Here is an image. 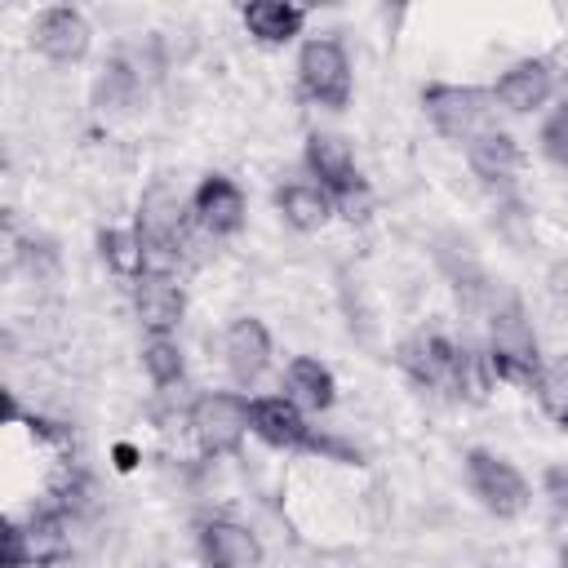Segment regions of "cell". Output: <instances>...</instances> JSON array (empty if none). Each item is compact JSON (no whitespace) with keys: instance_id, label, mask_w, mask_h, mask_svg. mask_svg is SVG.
Masks as SVG:
<instances>
[{"instance_id":"4","label":"cell","mask_w":568,"mask_h":568,"mask_svg":"<svg viewBox=\"0 0 568 568\" xmlns=\"http://www.w3.org/2000/svg\"><path fill=\"white\" fill-rule=\"evenodd\" d=\"M297 80H302V93L311 102L342 111L351 102V58H346L342 40H333V36L306 40L297 53Z\"/></svg>"},{"instance_id":"7","label":"cell","mask_w":568,"mask_h":568,"mask_svg":"<svg viewBox=\"0 0 568 568\" xmlns=\"http://www.w3.org/2000/svg\"><path fill=\"white\" fill-rule=\"evenodd\" d=\"M248 430L271 448H306L311 426L293 395H253L248 399Z\"/></svg>"},{"instance_id":"15","label":"cell","mask_w":568,"mask_h":568,"mask_svg":"<svg viewBox=\"0 0 568 568\" xmlns=\"http://www.w3.org/2000/svg\"><path fill=\"white\" fill-rule=\"evenodd\" d=\"M466 160H470V173L484 186H510L519 164H524V151L506 129H488L466 146Z\"/></svg>"},{"instance_id":"23","label":"cell","mask_w":568,"mask_h":568,"mask_svg":"<svg viewBox=\"0 0 568 568\" xmlns=\"http://www.w3.org/2000/svg\"><path fill=\"white\" fill-rule=\"evenodd\" d=\"M541 151L555 164L568 169V98H559V106L546 115V124H541Z\"/></svg>"},{"instance_id":"1","label":"cell","mask_w":568,"mask_h":568,"mask_svg":"<svg viewBox=\"0 0 568 568\" xmlns=\"http://www.w3.org/2000/svg\"><path fill=\"white\" fill-rule=\"evenodd\" d=\"M488 368L497 382L537 386L541 377V346L532 333V320L515 293H501V302L488 306Z\"/></svg>"},{"instance_id":"28","label":"cell","mask_w":568,"mask_h":568,"mask_svg":"<svg viewBox=\"0 0 568 568\" xmlns=\"http://www.w3.org/2000/svg\"><path fill=\"white\" fill-rule=\"evenodd\" d=\"M36 568H84V559H80L75 550H53V555H44Z\"/></svg>"},{"instance_id":"8","label":"cell","mask_w":568,"mask_h":568,"mask_svg":"<svg viewBox=\"0 0 568 568\" xmlns=\"http://www.w3.org/2000/svg\"><path fill=\"white\" fill-rule=\"evenodd\" d=\"M555 89H559V80H555V71H550L546 58H519L515 67H506V71L497 75L493 102H501V106L515 111V115H528V111L546 106V102L555 98Z\"/></svg>"},{"instance_id":"29","label":"cell","mask_w":568,"mask_h":568,"mask_svg":"<svg viewBox=\"0 0 568 568\" xmlns=\"http://www.w3.org/2000/svg\"><path fill=\"white\" fill-rule=\"evenodd\" d=\"M564 568H568V550H564Z\"/></svg>"},{"instance_id":"5","label":"cell","mask_w":568,"mask_h":568,"mask_svg":"<svg viewBox=\"0 0 568 568\" xmlns=\"http://www.w3.org/2000/svg\"><path fill=\"white\" fill-rule=\"evenodd\" d=\"M466 484H470V493L479 497V506L488 510V515H497V519H515V515H524L528 510V479L506 462V457H497V453H488V448H470L466 453Z\"/></svg>"},{"instance_id":"3","label":"cell","mask_w":568,"mask_h":568,"mask_svg":"<svg viewBox=\"0 0 568 568\" xmlns=\"http://www.w3.org/2000/svg\"><path fill=\"white\" fill-rule=\"evenodd\" d=\"M186 426L204 457H231V453H240V444L248 435V399L231 395V390H209L191 404Z\"/></svg>"},{"instance_id":"11","label":"cell","mask_w":568,"mask_h":568,"mask_svg":"<svg viewBox=\"0 0 568 568\" xmlns=\"http://www.w3.org/2000/svg\"><path fill=\"white\" fill-rule=\"evenodd\" d=\"M133 306H138V320L151 337H169L182 315H186V293L173 275H160V271H146L138 284H133Z\"/></svg>"},{"instance_id":"26","label":"cell","mask_w":568,"mask_h":568,"mask_svg":"<svg viewBox=\"0 0 568 568\" xmlns=\"http://www.w3.org/2000/svg\"><path fill=\"white\" fill-rule=\"evenodd\" d=\"M546 497L559 515H568V466H550L546 470Z\"/></svg>"},{"instance_id":"20","label":"cell","mask_w":568,"mask_h":568,"mask_svg":"<svg viewBox=\"0 0 568 568\" xmlns=\"http://www.w3.org/2000/svg\"><path fill=\"white\" fill-rule=\"evenodd\" d=\"M98 257L106 262V271H115L120 280H142L146 275V248L138 231H98Z\"/></svg>"},{"instance_id":"10","label":"cell","mask_w":568,"mask_h":568,"mask_svg":"<svg viewBox=\"0 0 568 568\" xmlns=\"http://www.w3.org/2000/svg\"><path fill=\"white\" fill-rule=\"evenodd\" d=\"M89 22H84V13L80 9H71V4H53V9H44L40 18H36V27H31V40H36V49L49 58V62H80L84 53H89Z\"/></svg>"},{"instance_id":"25","label":"cell","mask_w":568,"mask_h":568,"mask_svg":"<svg viewBox=\"0 0 568 568\" xmlns=\"http://www.w3.org/2000/svg\"><path fill=\"white\" fill-rule=\"evenodd\" d=\"M306 453L333 457V462H342V466H359V462H364V453H359L355 444H346V439H337V435H315V430H311V444H306Z\"/></svg>"},{"instance_id":"12","label":"cell","mask_w":568,"mask_h":568,"mask_svg":"<svg viewBox=\"0 0 568 568\" xmlns=\"http://www.w3.org/2000/svg\"><path fill=\"white\" fill-rule=\"evenodd\" d=\"M222 359H226V373L240 386H253L266 373V364H271V333H266V324L253 320V315L235 320L226 328V337H222Z\"/></svg>"},{"instance_id":"14","label":"cell","mask_w":568,"mask_h":568,"mask_svg":"<svg viewBox=\"0 0 568 568\" xmlns=\"http://www.w3.org/2000/svg\"><path fill=\"white\" fill-rule=\"evenodd\" d=\"M306 169L320 178V186L328 195H346L355 186H364V178L355 173V155H351V142L337 138V133H311L306 138Z\"/></svg>"},{"instance_id":"6","label":"cell","mask_w":568,"mask_h":568,"mask_svg":"<svg viewBox=\"0 0 568 568\" xmlns=\"http://www.w3.org/2000/svg\"><path fill=\"white\" fill-rule=\"evenodd\" d=\"M244 191L226 178V173H204L195 195H191V222L204 231V235H235L244 226Z\"/></svg>"},{"instance_id":"13","label":"cell","mask_w":568,"mask_h":568,"mask_svg":"<svg viewBox=\"0 0 568 568\" xmlns=\"http://www.w3.org/2000/svg\"><path fill=\"white\" fill-rule=\"evenodd\" d=\"M204 568H262V541L235 519H209L200 528Z\"/></svg>"},{"instance_id":"24","label":"cell","mask_w":568,"mask_h":568,"mask_svg":"<svg viewBox=\"0 0 568 568\" xmlns=\"http://www.w3.org/2000/svg\"><path fill=\"white\" fill-rule=\"evenodd\" d=\"M36 564V550H31V537L22 524H4L0 528V568H31Z\"/></svg>"},{"instance_id":"30","label":"cell","mask_w":568,"mask_h":568,"mask_svg":"<svg viewBox=\"0 0 568 568\" xmlns=\"http://www.w3.org/2000/svg\"><path fill=\"white\" fill-rule=\"evenodd\" d=\"M160 568H169V564H160Z\"/></svg>"},{"instance_id":"9","label":"cell","mask_w":568,"mask_h":568,"mask_svg":"<svg viewBox=\"0 0 568 568\" xmlns=\"http://www.w3.org/2000/svg\"><path fill=\"white\" fill-rule=\"evenodd\" d=\"M399 368L417 382V386H453V368H457V342H448L439 328H422L408 342H399Z\"/></svg>"},{"instance_id":"22","label":"cell","mask_w":568,"mask_h":568,"mask_svg":"<svg viewBox=\"0 0 568 568\" xmlns=\"http://www.w3.org/2000/svg\"><path fill=\"white\" fill-rule=\"evenodd\" d=\"M532 390H537L541 413H546L555 426L568 430V355L555 359V364H541V377H537Z\"/></svg>"},{"instance_id":"19","label":"cell","mask_w":568,"mask_h":568,"mask_svg":"<svg viewBox=\"0 0 568 568\" xmlns=\"http://www.w3.org/2000/svg\"><path fill=\"white\" fill-rule=\"evenodd\" d=\"M284 382H288V395L306 408H333V399H337V382L315 355H293Z\"/></svg>"},{"instance_id":"27","label":"cell","mask_w":568,"mask_h":568,"mask_svg":"<svg viewBox=\"0 0 568 568\" xmlns=\"http://www.w3.org/2000/svg\"><path fill=\"white\" fill-rule=\"evenodd\" d=\"M546 288H550V297H555L559 306H568V257L550 266V275H546Z\"/></svg>"},{"instance_id":"2","label":"cell","mask_w":568,"mask_h":568,"mask_svg":"<svg viewBox=\"0 0 568 568\" xmlns=\"http://www.w3.org/2000/svg\"><path fill=\"white\" fill-rule=\"evenodd\" d=\"M422 111L426 120L435 124L439 138L448 142H475L479 133L497 129L493 124V93L488 89H475V84H426L422 89Z\"/></svg>"},{"instance_id":"16","label":"cell","mask_w":568,"mask_h":568,"mask_svg":"<svg viewBox=\"0 0 568 568\" xmlns=\"http://www.w3.org/2000/svg\"><path fill=\"white\" fill-rule=\"evenodd\" d=\"M138 93H142V71L129 62V53H115V58L102 62V71H98V80L89 89V102L102 115H120V111H129L138 102Z\"/></svg>"},{"instance_id":"18","label":"cell","mask_w":568,"mask_h":568,"mask_svg":"<svg viewBox=\"0 0 568 568\" xmlns=\"http://www.w3.org/2000/svg\"><path fill=\"white\" fill-rule=\"evenodd\" d=\"M275 209L293 231H320L333 217V195L315 182H288L275 191Z\"/></svg>"},{"instance_id":"21","label":"cell","mask_w":568,"mask_h":568,"mask_svg":"<svg viewBox=\"0 0 568 568\" xmlns=\"http://www.w3.org/2000/svg\"><path fill=\"white\" fill-rule=\"evenodd\" d=\"M142 368H146L151 386H160V390L178 386V382H182V373H186L182 346H178L173 337H146V342H142Z\"/></svg>"},{"instance_id":"17","label":"cell","mask_w":568,"mask_h":568,"mask_svg":"<svg viewBox=\"0 0 568 568\" xmlns=\"http://www.w3.org/2000/svg\"><path fill=\"white\" fill-rule=\"evenodd\" d=\"M240 18L257 44H288L306 27V9L288 4V0H253L240 9Z\"/></svg>"}]
</instances>
